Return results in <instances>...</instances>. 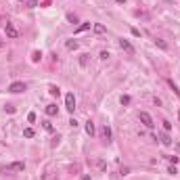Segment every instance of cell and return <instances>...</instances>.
Masks as SVG:
<instances>
[{
    "instance_id": "cell-4",
    "label": "cell",
    "mask_w": 180,
    "mask_h": 180,
    "mask_svg": "<svg viewBox=\"0 0 180 180\" xmlns=\"http://www.w3.org/2000/svg\"><path fill=\"white\" fill-rule=\"evenodd\" d=\"M120 48H121V50H126V52H130V55L134 52V46L126 40V38H120Z\"/></svg>"
},
{
    "instance_id": "cell-19",
    "label": "cell",
    "mask_w": 180,
    "mask_h": 180,
    "mask_svg": "<svg viewBox=\"0 0 180 180\" xmlns=\"http://www.w3.org/2000/svg\"><path fill=\"white\" fill-rule=\"evenodd\" d=\"M168 161L172 163V166H176V163L180 161V157H176V155H168Z\"/></svg>"
},
{
    "instance_id": "cell-12",
    "label": "cell",
    "mask_w": 180,
    "mask_h": 180,
    "mask_svg": "<svg viewBox=\"0 0 180 180\" xmlns=\"http://www.w3.org/2000/svg\"><path fill=\"white\" fill-rule=\"evenodd\" d=\"M65 46L69 48V50H78V42H75V40H67V42H65Z\"/></svg>"
},
{
    "instance_id": "cell-18",
    "label": "cell",
    "mask_w": 180,
    "mask_h": 180,
    "mask_svg": "<svg viewBox=\"0 0 180 180\" xmlns=\"http://www.w3.org/2000/svg\"><path fill=\"white\" fill-rule=\"evenodd\" d=\"M155 46H159L161 50H168V44H166L163 40H155Z\"/></svg>"
},
{
    "instance_id": "cell-31",
    "label": "cell",
    "mask_w": 180,
    "mask_h": 180,
    "mask_svg": "<svg viewBox=\"0 0 180 180\" xmlns=\"http://www.w3.org/2000/svg\"><path fill=\"white\" fill-rule=\"evenodd\" d=\"M115 2H117V4H124V2H126V0H115Z\"/></svg>"
},
{
    "instance_id": "cell-8",
    "label": "cell",
    "mask_w": 180,
    "mask_h": 180,
    "mask_svg": "<svg viewBox=\"0 0 180 180\" xmlns=\"http://www.w3.org/2000/svg\"><path fill=\"white\" fill-rule=\"evenodd\" d=\"M86 134H88V136H94L96 134V128H94V124H92L90 120L86 121Z\"/></svg>"
},
{
    "instance_id": "cell-1",
    "label": "cell",
    "mask_w": 180,
    "mask_h": 180,
    "mask_svg": "<svg viewBox=\"0 0 180 180\" xmlns=\"http://www.w3.org/2000/svg\"><path fill=\"white\" fill-rule=\"evenodd\" d=\"M138 120L143 121V126H144V128H149V130L155 126V124H153V117H151L147 111H140V113H138Z\"/></svg>"
},
{
    "instance_id": "cell-23",
    "label": "cell",
    "mask_w": 180,
    "mask_h": 180,
    "mask_svg": "<svg viewBox=\"0 0 180 180\" xmlns=\"http://www.w3.org/2000/svg\"><path fill=\"white\" fill-rule=\"evenodd\" d=\"M42 126H44V130H48V132H52V124H50V121H42Z\"/></svg>"
},
{
    "instance_id": "cell-17",
    "label": "cell",
    "mask_w": 180,
    "mask_h": 180,
    "mask_svg": "<svg viewBox=\"0 0 180 180\" xmlns=\"http://www.w3.org/2000/svg\"><path fill=\"white\" fill-rule=\"evenodd\" d=\"M34 134H36V132H34L32 128H25V130H23V136H25V138H34Z\"/></svg>"
},
{
    "instance_id": "cell-34",
    "label": "cell",
    "mask_w": 180,
    "mask_h": 180,
    "mask_svg": "<svg viewBox=\"0 0 180 180\" xmlns=\"http://www.w3.org/2000/svg\"><path fill=\"white\" fill-rule=\"evenodd\" d=\"M21 2H25V0H21Z\"/></svg>"
},
{
    "instance_id": "cell-10",
    "label": "cell",
    "mask_w": 180,
    "mask_h": 180,
    "mask_svg": "<svg viewBox=\"0 0 180 180\" xmlns=\"http://www.w3.org/2000/svg\"><path fill=\"white\" fill-rule=\"evenodd\" d=\"M92 29H94L96 34H105V32H107V27H105L103 23H94L92 25Z\"/></svg>"
},
{
    "instance_id": "cell-16",
    "label": "cell",
    "mask_w": 180,
    "mask_h": 180,
    "mask_svg": "<svg viewBox=\"0 0 180 180\" xmlns=\"http://www.w3.org/2000/svg\"><path fill=\"white\" fill-rule=\"evenodd\" d=\"M168 86L172 88V90H174V94H180V90H178V86L174 84V80H168Z\"/></svg>"
},
{
    "instance_id": "cell-24",
    "label": "cell",
    "mask_w": 180,
    "mask_h": 180,
    "mask_svg": "<svg viewBox=\"0 0 180 180\" xmlns=\"http://www.w3.org/2000/svg\"><path fill=\"white\" fill-rule=\"evenodd\" d=\"M168 174H172V176H176V174H178V170H176V166H172V163H170V168H168Z\"/></svg>"
},
{
    "instance_id": "cell-32",
    "label": "cell",
    "mask_w": 180,
    "mask_h": 180,
    "mask_svg": "<svg viewBox=\"0 0 180 180\" xmlns=\"http://www.w3.org/2000/svg\"><path fill=\"white\" fill-rule=\"evenodd\" d=\"M178 120H180V113H178Z\"/></svg>"
},
{
    "instance_id": "cell-7",
    "label": "cell",
    "mask_w": 180,
    "mask_h": 180,
    "mask_svg": "<svg viewBox=\"0 0 180 180\" xmlns=\"http://www.w3.org/2000/svg\"><path fill=\"white\" fill-rule=\"evenodd\" d=\"M4 32H6V36H9V38H17V36H19V34H17V29L13 27V23H6Z\"/></svg>"
},
{
    "instance_id": "cell-9",
    "label": "cell",
    "mask_w": 180,
    "mask_h": 180,
    "mask_svg": "<svg viewBox=\"0 0 180 180\" xmlns=\"http://www.w3.org/2000/svg\"><path fill=\"white\" fill-rule=\"evenodd\" d=\"M159 140H161V144H166V147H170V144H172V138H170V134H168V132L161 134V136H159Z\"/></svg>"
},
{
    "instance_id": "cell-2",
    "label": "cell",
    "mask_w": 180,
    "mask_h": 180,
    "mask_svg": "<svg viewBox=\"0 0 180 180\" xmlns=\"http://www.w3.org/2000/svg\"><path fill=\"white\" fill-rule=\"evenodd\" d=\"M25 90H27V84L25 82H13L9 86V92H13V94H19V92H25Z\"/></svg>"
},
{
    "instance_id": "cell-21",
    "label": "cell",
    "mask_w": 180,
    "mask_h": 180,
    "mask_svg": "<svg viewBox=\"0 0 180 180\" xmlns=\"http://www.w3.org/2000/svg\"><path fill=\"white\" fill-rule=\"evenodd\" d=\"M59 143H61V136H59V134H55V136H52V143H50V147H57Z\"/></svg>"
},
{
    "instance_id": "cell-11",
    "label": "cell",
    "mask_w": 180,
    "mask_h": 180,
    "mask_svg": "<svg viewBox=\"0 0 180 180\" xmlns=\"http://www.w3.org/2000/svg\"><path fill=\"white\" fill-rule=\"evenodd\" d=\"M48 94H50V96H59L61 94V88H59V86H50V88H48Z\"/></svg>"
},
{
    "instance_id": "cell-15",
    "label": "cell",
    "mask_w": 180,
    "mask_h": 180,
    "mask_svg": "<svg viewBox=\"0 0 180 180\" xmlns=\"http://www.w3.org/2000/svg\"><path fill=\"white\" fill-rule=\"evenodd\" d=\"M40 59H42V52H40V50H34V52H32V61H34V63H38Z\"/></svg>"
},
{
    "instance_id": "cell-5",
    "label": "cell",
    "mask_w": 180,
    "mask_h": 180,
    "mask_svg": "<svg viewBox=\"0 0 180 180\" xmlns=\"http://www.w3.org/2000/svg\"><path fill=\"white\" fill-rule=\"evenodd\" d=\"M44 111H46L48 117H55V115H59V109H57V105H55V103L46 105V109H44Z\"/></svg>"
},
{
    "instance_id": "cell-3",
    "label": "cell",
    "mask_w": 180,
    "mask_h": 180,
    "mask_svg": "<svg viewBox=\"0 0 180 180\" xmlns=\"http://www.w3.org/2000/svg\"><path fill=\"white\" fill-rule=\"evenodd\" d=\"M65 109H67L69 113L75 111V96H73V92H67V94H65Z\"/></svg>"
},
{
    "instance_id": "cell-22",
    "label": "cell",
    "mask_w": 180,
    "mask_h": 180,
    "mask_svg": "<svg viewBox=\"0 0 180 180\" xmlns=\"http://www.w3.org/2000/svg\"><path fill=\"white\" fill-rule=\"evenodd\" d=\"M120 103H121V105H130V96H128V94H124V96L120 98Z\"/></svg>"
},
{
    "instance_id": "cell-30",
    "label": "cell",
    "mask_w": 180,
    "mask_h": 180,
    "mask_svg": "<svg viewBox=\"0 0 180 180\" xmlns=\"http://www.w3.org/2000/svg\"><path fill=\"white\" fill-rule=\"evenodd\" d=\"M6 113H15V107L13 105H6Z\"/></svg>"
},
{
    "instance_id": "cell-27",
    "label": "cell",
    "mask_w": 180,
    "mask_h": 180,
    "mask_svg": "<svg viewBox=\"0 0 180 180\" xmlns=\"http://www.w3.org/2000/svg\"><path fill=\"white\" fill-rule=\"evenodd\" d=\"M109 57H111V55H109L107 50H103V52H101V59H103V61H107V59H109Z\"/></svg>"
},
{
    "instance_id": "cell-28",
    "label": "cell",
    "mask_w": 180,
    "mask_h": 180,
    "mask_svg": "<svg viewBox=\"0 0 180 180\" xmlns=\"http://www.w3.org/2000/svg\"><path fill=\"white\" fill-rule=\"evenodd\" d=\"M27 121H36V113H34V111H32V113L27 115Z\"/></svg>"
},
{
    "instance_id": "cell-29",
    "label": "cell",
    "mask_w": 180,
    "mask_h": 180,
    "mask_svg": "<svg viewBox=\"0 0 180 180\" xmlns=\"http://www.w3.org/2000/svg\"><path fill=\"white\" fill-rule=\"evenodd\" d=\"M132 36H134V38H140V32H138L136 27H132Z\"/></svg>"
},
{
    "instance_id": "cell-33",
    "label": "cell",
    "mask_w": 180,
    "mask_h": 180,
    "mask_svg": "<svg viewBox=\"0 0 180 180\" xmlns=\"http://www.w3.org/2000/svg\"><path fill=\"white\" fill-rule=\"evenodd\" d=\"M0 46H2V42H0Z\"/></svg>"
},
{
    "instance_id": "cell-14",
    "label": "cell",
    "mask_w": 180,
    "mask_h": 180,
    "mask_svg": "<svg viewBox=\"0 0 180 180\" xmlns=\"http://www.w3.org/2000/svg\"><path fill=\"white\" fill-rule=\"evenodd\" d=\"M86 29H90V23H82V25H78L75 34H82V32H86Z\"/></svg>"
},
{
    "instance_id": "cell-13",
    "label": "cell",
    "mask_w": 180,
    "mask_h": 180,
    "mask_svg": "<svg viewBox=\"0 0 180 180\" xmlns=\"http://www.w3.org/2000/svg\"><path fill=\"white\" fill-rule=\"evenodd\" d=\"M11 168H13V170H19V172H23V170H25V163H23V161H15Z\"/></svg>"
},
{
    "instance_id": "cell-20",
    "label": "cell",
    "mask_w": 180,
    "mask_h": 180,
    "mask_svg": "<svg viewBox=\"0 0 180 180\" xmlns=\"http://www.w3.org/2000/svg\"><path fill=\"white\" fill-rule=\"evenodd\" d=\"M67 21H69V23H78V17H75L73 13H67Z\"/></svg>"
},
{
    "instance_id": "cell-25",
    "label": "cell",
    "mask_w": 180,
    "mask_h": 180,
    "mask_svg": "<svg viewBox=\"0 0 180 180\" xmlns=\"http://www.w3.org/2000/svg\"><path fill=\"white\" fill-rule=\"evenodd\" d=\"M161 124H163V130H166V132H170V130H172V124H170L168 120H163Z\"/></svg>"
},
{
    "instance_id": "cell-6",
    "label": "cell",
    "mask_w": 180,
    "mask_h": 180,
    "mask_svg": "<svg viewBox=\"0 0 180 180\" xmlns=\"http://www.w3.org/2000/svg\"><path fill=\"white\" fill-rule=\"evenodd\" d=\"M101 138L109 143V138H111V128H109V126H103V128H101Z\"/></svg>"
},
{
    "instance_id": "cell-26",
    "label": "cell",
    "mask_w": 180,
    "mask_h": 180,
    "mask_svg": "<svg viewBox=\"0 0 180 180\" xmlns=\"http://www.w3.org/2000/svg\"><path fill=\"white\" fill-rule=\"evenodd\" d=\"M80 63H82V67H86V63H88V55H82V59H80Z\"/></svg>"
}]
</instances>
